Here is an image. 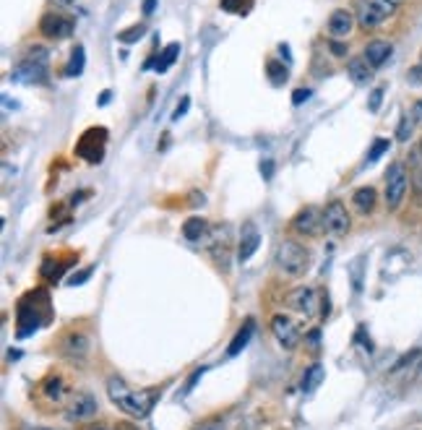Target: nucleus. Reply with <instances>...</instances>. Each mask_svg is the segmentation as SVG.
I'll list each match as a JSON object with an SVG mask.
<instances>
[{"mask_svg": "<svg viewBox=\"0 0 422 430\" xmlns=\"http://www.w3.org/2000/svg\"><path fill=\"white\" fill-rule=\"evenodd\" d=\"M107 394L109 402L125 412L128 417L144 420L151 409H154L156 399L162 397V389H131L123 378H109L107 381Z\"/></svg>", "mask_w": 422, "mask_h": 430, "instance_id": "nucleus-1", "label": "nucleus"}, {"mask_svg": "<svg viewBox=\"0 0 422 430\" xmlns=\"http://www.w3.org/2000/svg\"><path fill=\"white\" fill-rule=\"evenodd\" d=\"M310 250L305 248L303 242L297 240H281L279 248H276V266L287 276H303L308 269H310Z\"/></svg>", "mask_w": 422, "mask_h": 430, "instance_id": "nucleus-2", "label": "nucleus"}, {"mask_svg": "<svg viewBox=\"0 0 422 430\" xmlns=\"http://www.w3.org/2000/svg\"><path fill=\"white\" fill-rule=\"evenodd\" d=\"M406 190H409V175H406L404 162H394L386 170V188H383V201H386V209L396 211L406 198Z\"/></svg>", "mask_w": 422, "mask_h": 430, "instance_id": "nucleus-3", "label": "nucleus"}, {"mask_svg": "<svg viewBox=\"0 0 422 430\" xmlns=\"http://www.w3.org/2000/svg\"><path fill=\"white\" fill-rule=\"evenodd\" d=\"M104 149H107V128H102V125L86 128V131L81 133V139L76 141V154L89 164L102 162Z\"/></svg>", "mask_w": 422, "mask_h": 430, "instance_id": "nucleus-4", "label": "nucleus"}, {"mask_svg": "<svg viewBox=\"0 0 422 430\" xmlns=\"http://www.w3.org/2000/svg\"><path fill=\"white\" fill-rule=\"evenodd\" d=\"M352 230V214L342 198H331L323 209V232L331 237H344Z\"/></svg>", "mask_w": 422, "mask_h": 430, "instance_id": "nucleus-5", "label": "nucleus"}, {"mask_svg": "<svg viewBox=\"0 0 422 430\" xmlns=\"http://www.w3.org/2000/svg\"><path fill=\"white\" fill-rule=\"evenodd\" d=\"M37 391H39V399H45L47 404H55V407H65L68 397L73 394V391H70L68 378H65L63 373L45 375V378L39 381Z\"/></svg>", "mask_w": 422, "mask_h": 430, "instance_id": "nucleus-6", "label": "nucleus"}, {"mask_svg": "<svg viewBox=\"0 0 422 430\" xmlns=\"http://www.w3.org/2000/svg\"><path fill=\"white\" fill-rule=\"evenodd\" d=\"M76 29V21L70 18V16L60 14V11H50L39 18V34L47 39H55V42H60V39H68Z\"/></svg>", "mask_w": 422, "mask_h": 430, "instance_id": "nucleus-7", "label": "nucleus"}, {"mask_svg": "<svg viewBox=\"0 0 422 430\" xmlns=\"http://www.w3.org/2000/svg\"><path fill=\"white\" fill-rule=\"evenodd\" d=\"M65 412V420L68 422H81V420H89L94 412H97V399L89 394V391H73L63 407Z\"/></svg>", "mask_w": 422, "mask_h": 430, "instance_id": "nucleus-8", "label": "nucleus"}, {"mask_svg": "<svg viewBox=\"0 0 422 430\" xmlns=\"http://www.w3.org/2000/svg\"><path fill=\"white\" fill-rule=\"evenodd\" d=\"M271 334L284 350H295L300 344V328L292 321V316H284V313H276L271 318Z\"/></svg>", "mask_w": 422, "mask_h": 430, "instance_id": "nucleus-9", "label": "nucleus"}, {"mask_svg": "<svg viewBox=\"0 0 422 430\" xmlns=\"http://www.w3.org/2000/svg\"><path fill=\"white\" fill-rule=\"evenodd\" d=\"M31 292L29 295L21 297V303H18V336H29L34 334L39 328V323H42V316H39L37 311V303H42V297H45V292L39 295V300H31Z\"/></svg>", "mask_w": 422, "mask_h": 430, "instance_id": "nucleus-10", "label": "nucleus"}, {"mask_svg": "<svg viewBox=\"0 0 422 430\" xmlns=\"http://www.w3.org/2000/svg\"><path fill=\"white\" fill-rule=\"evenodd\" d=\"M11 81H16V84H45L47 81V63H39L34 60V58H23L18 65L13 68V73H11Z\"/></svg>", "mask_w": 422, "mask_h": 430, "instance_id": "nucleus-11", "label": "nucleus"}, {"mask_svg": "<svg viewBox=\"0 0 422 430\" xmlns=\"http://www.w3.org/2000/svg\"><path fill=\"white\" fill-rule=\"evenodd\" d=\"M323 230V211L315 206H305L292 217V232L303 235V237H315Z\"/></svg>", "mask_w": 422, "mask_h": 430, "instance_id": "nucleus-12", "label": "nucleus"}, {"mask_svg": "<svg viewBox=\"0 0 422 430\" xmlns=\"http://www.w3.org/2000/svg\"><path fill=\"white\" fill-rule=\"evenodd\" d=\"M92 350V342H89V334L81 331V328H70L65 334L60 336V352L65 355L68 360H84Z\"/></svg>", "mask_w": 422, "mask_h": 430, "instance_id": "nucleus-13", "label": "nucleus"}, {"mask_svg": "<svg viewBox=\"0 0 422 430\" xmlns=\"http://www.w3.org/2000/svg\"><path fill=\"white\" fill-rule=\"evenodd\" d=\"M315 292L310 287H295L289 289L287 295H284V305H287L289 311L300 313L305 318H313L315 316Z\"/></svg>", "mask_w": 422, "mask_h": 430, "instance_id": "nucleus-14", "label": "nucleus"}, {"mask_svg": "<svg viewBox=\"0 0 422 430\" xmlns=\"http://www.w3.org/2000/svg\"><path fill=\"white\" fill-rule=\"evenodd\" d=\"M355 23H357V18H355L352 11H347V8H336L326 21L328 39H347L352 31H355Z\"/></svg>", "mask_w": 422, "mask_h": 430, "instance_id": "nucleus-15", "label": "nucleus"}, {"mask_svg": "<svg viewBox=\"0 0 422 430\" xmlns=\"http://www.w3.org/2000/svg\"><path fill=\"white\" fill-rule=\"evenodd\" d=\"M355 18H357L359 29L373 31L378 29L389 16L383 14V11H378V8H373L370 3H365V0H355Z\"/></svg>", "mask_w": 422, "mask_h": 430, "instance_id": "nucleus-16", "label": "nucleus"}, {"mask_svg": "<svg viewBox=\"0 0 422 430\" xmlns=\"http://www.w3.org/2000/svg\"><path fill=\"white\" fill-rule=\"evenodd\" d=\"M261 245V232L253 222H245L242 225V232H240V245H237V261H248L253 258V253L258 250Z\"/></svg>", "mask_w": 422, "mask_h": 430, "instance_id": "nucleus-17", "label": "nucleus"}, {"mask_svg": "<svg viewBox=\"0 0 422 430\" xmlns=\"http://www.w3.org/2000/svg\"><path fill=\"white\" fill-rule=\"evenodd\" d=\"M391 53H394V45H391L389 39H373V42L365 45V55H362V58H365L373 68H381L383 63L391 58Z\"/></svg>", "mask_w": 422, "mask_h": 430, "instance_id": "nucleus-18", "label": "nucleus"}, {"mask_svg": "<svg viewBox=\"0 0 422 430\" xmlns=\"http://www.w3.org/2000/svg\"><path fill=\"white\" fill-rule=\"evenodd\" d=\"M352 203H355L357 214H362V217H370V214L375 211V206H378V190H375L373 186L357 188V190L352 193Z\"/></svg>", "mask_w": 422, "mask_h": 430, "instance_id": "nucleus-19", "label": "nucleus"}, {"mask_svg": "<svg viewBox=\"0 0 422 430\" xmlns=\"http://www.w3.org/2000/svg\"><path fill=\"white\" fill-rule=\"evenodd\" d=\"M211 235V225L203 217H188L183 222V237L190 242H201Z\"/></svg>", "mask_w": 422, "mask_h": 430, "instance_id": "nucleus-20", "label": "nucleus"}, {"mask_svg": "<svg viewBox=\"0 0 422 430\" xmlns=\"http://www.w3.org/2000/svg\"><path fill=\"white\" fill-rule=\"evenodd\" d=\"M253 331H256V321L245 318V323L237 328V334L232 336V342H229V347H227V358H234V355H240V352L248 347L250 339H253Z\"/></svg>", "mask_w": 422, "mask_h": 430, "instance_id": "nucleus-21", "label": "nucleus"}, {"mask_svg": "<svg viewBox=\"0 0 422 430\" xmlns=\"http://www.w3.org/2000/svg\"><path fill=\"white\" fill-rule=\"evenodd\" d=\"M373 65L365 60V58H352L350 63H347V76L352 78V84L357 86H365L370 78H373Z\"/></svg>", "mask_w": 422, "mask_h": 430, "instance_id": "nucleus-22", "label": "nucleus"}, {"mask_svg": "<svg viewBox=\"0 0 422 430\" xmlns=\"http://www.w3.org/2000/svg\"><path fill=\"white\" fill-rule=\"evenodd\" d=\"M84 65H86V53H84V47L76 45L73 47V53H70V60L65 63V68H63V73L68 78L73 76H81L84 73Z\"/></svg>", "mask_w": 422, "mask_h": 430, "instance_id": "nucleus-23", "label": "nucleus"}, {"mask_svg": "<svg viewBox=\"0 0 422 430\" xmlns=\"http://www.w3.org/2000/svg\"><path fill=\"white\" fill-rule=\"evenodd\" d=\"M180 55V42H172V45H167L164 50H159V55H156V73H164V70H170V65L175 60H178Z\"/></svg>", "mask_w": 422, "mask_h": 430, "instance_id": "nucleus-24", "label": "nucleus"}, {"mask_svg": "<svg viewBox=\"0 0 422 430\" xmlns=\"http://www.w3.org/2000/svg\"><path fill=\"white\" fill-rule=\"evenodd\" d=\"M323 378H326V370H323V365H320V362L310 365L303 375V391H315L320 383H323Z\"/></svg>", "mask_w": 422, "mask_h": 430, "instance_id": "nucleus-25", "label": "nucleus"}, {"mask_svg": "<svg viewBox=\"0 0 422 430\" xmlns=\"http://www.w3.org/2000/svg\"><path fill=\"white\" fill-rule=\"evenodd\" d=\"M266 76H269V81H271V86H284L289 78V70L284 63L279 60H269L266 63Z\"/></svg>", "mask_w": 422, "mask_h": 430, "instance_id": "nucleus-26", "label": "nucleus"}, {"mask_svg": "<svg viewBox=\"0 0 422 430\" xmlns=\"http://www.w3.org/2000/svg\"><path fill=\"white\" fill-rule=\"evenodd\" d=\"M409 164H412V186H414V190L422 195V151L420 149H414L412 151Z\"/></svg>", "mask_w": 422, "mask_h": 430, "instance_id": "nucleus-27", "label": "nucleus"}, {"mask_svg": "<svg viewBox=\"0 0 422 430\" xmlns=\"http://www.w3.org/2000/svg\"><path fill=\"white\" fill-rule=\"evenodd\" d=\"M414 128H417V123L412 120V115H409V112H404V115H401V120H399V125H396V141L406 144V141L412 139Z\"/></svg>", "mask_w": 422, "mask_h": 430, "instance_id": "nucleus-28", "label": "nucleus"}, {"mask_svg": "<svg viewBox=\"0 0 422 430\" xmlns=\"http://www.w3.org/2000/svg\"><path fill=\"white\" fill-rule=\"evenodd\" d=\"M144 34H146V26H144V23H136V26H128L125 31H120V34H117V42L133 45V42H139Z\"/></svg>", "mask_w": 422, "mask_h": 430, "instance_id": "nucleus-29", "label": "nucleus"}, {"mask_svg": "<svg viewBox=\"0 0 422 430\" xmlns=\"http://www.w3.org/2000/svg\"><path fill=\"white\" fill-rule=\"evenodd\" d=\"M389 149H391V141H389V139H375V141H373V146H370V151H367V159H365V162H367V164L378 162V159H381V154H386Z\"/></svg>", "mask_w": 422, "mask_h": 430, "instance_id": "nucleus-30", "label": "nucleus"}, {"mask_svg": "<svg viewBox=\"0 0 422 430\" xmlns=\"http://www.w3.org/2000/svg\"><path fill=\"white\" fill-rule=\"evenodd\" d=\"M250 6H253V0H222V8L229 14H248Z\"/></svg>", "mask_w": 422, "mask_h": 430, "instance_id": "nucleus-31", "label": "nucleus"}, {"mask_svg": "<svg viewBox=\"0 0 422 430\" xmlns=\"http://www.w3.org/2000/svg\"><path fill=\"white\" fill-rule=\"evenodd\" d=\"M326 47H328V53L334 55V58H347V50H350L344 39H328Z\"/></svg>", "mask_w": 422, "mask_h": 430, "instance_id": "nucleus-32", "label": "nucleus"}, {"mask_svg": "<svg viewBox=\"0 0 422 430\" xmlns=\"http://www.w3.org/2000/svg\"><path fill=\"white\" fill-rule=\"evenodd\" d=\"M383 92H386V86H378V89L370 92V100H367V109H370V112H378V109H381Z\"/></svg>", "mask_w": 422, "mask_h": 430, "instance_id": "nucleus-33", "label": "nucleus"}, {"mask_svg": "<svg viewBox=\"0 0 422 430\" xmlns=\"http://www.w3.org/2000/svg\"><path fill=\"white\" fill-rule=\"evenodd\" d=\"M193 430H227V425L219 417H211V420H203V422H198Z\"/></svg>", "mask_w": 422, "mask_h": 430, "instance_id": "nucleus-34", "label": "nucleus"}, {"mask_svg": "<svg viewBox=\"0 0 422 430\" xmlns=\"http://www.w3.org/2000/svg\"><path fill=\"white\" fill-rule=\"evenodd\" d=\"M310 89H305V86H300V89H295V94H292V104H303V102L310 100Z\"/></svg>", "mask_w": 422, "mask_h": 430, "instance_id": "nucleus-35", "label": "nucleus"}, {"mask_svg": "<svg viewBox=\"0 0 422 430\" xmlns=\"http://www.w3.org/2000/svg\"><path fill=\"white\" fill-rule=\"evenodd\" d=\"M188 107H190V97H183V100L178 102V107H175V112H172V120H180V117L185 115Z\"/></svg>", "mask_w": 422, "mask_h": 430, "instance_id": "nucleus-36", "label": "nucleus"}, {"mask_svg": "<svg viewBox=\"0 0 422 430\" xmlns=\"http://www.w3.org/2000/svg\"><path fill=\"white\" fill-rule=\"evenodd\" d=\"M409 115H412V120L417 125L422 123V100H414L412 102V107H409Z\"/></svg>", "mask_w": 422, "mask_h": 430, "instance_id": "nucleus-37", "label": "nucleus"}, {"mask_svg": "<svg viewBox=\"0 0 422 430\" xmlns=\"http://www.w3.org/2000/svg\"><path fill=\"white\" fill-rule=\"evenodd\" d=\"M406 81H409V84H422V65H417V68L409 70Z\"/></svg>", "mask_w": 422, "mask_h": 430, "instance_id": "nucleus-38", "label": "nucleus"}, {"mask_svg": "<svg viewBox=\"0 0 422 430\" xmlns=\"http://www.w3.org/2000/svg\"><path fill=\"white\" fill-rule=\"evenodd\" d=\"M305 339H308V344L315 350V347H318V342H320V331H318V328H313V331H308V336H305Z\"/></svg>", "mask_w": 422, "mask_h": 430, "instance_id": "nucleus-39", "label": "nucleus"}, {"mask_svg": "<svg viewBox=\"0 0 422 430\" xmlns=\"http://www.w3.org/2000/svg\"><path fill=\"white\" fill-rule=\"evenodd\" d=\"M261 172H264L266 180H271V175H274V162H271V159H264V162H261Z\"/></svg>", "mask_w": 422, "mask_h": 430, "instance_id": "nucleus-40", "label": "nucleus"}, {"mask_svg": "<svg viewBox=\"0 0 422 430\" xmlns=\"http://www.w3.org/2000/svg\"><path fill=\"white\" fill-rule=\"evenodd\" d=\"M154 8H156V0H144V3H141V11H144V16H151V14H154Z\"/></svg>", "mask_w": 422, "mask_h": 430, "instance_id": "nucleus-41", "label": "nucleus"}, {"mask_svg": "<svg viewBox=\"0 0 422 430\" xmlns=\"http://www.w3.org/2000/svg\"><path fill=\"white\" fill-rule=\"evenodd\" d=\"M89 274H92V269H86V272H81V274H73V279H70L68 284H81V281H84Z\"/></svg>", "mask_w": 422, "mask_h": 430, "instance_id": "nucleus-42", "label": "nucleus"}, {"mask_svg": "<svg viewBox=\"0 0 422 430\" xmlns=\"http://www.w3.org/2000/svg\"><path fill=\"white\" fill-rule=\"evenodd\" d=\"M84 430H112V428H107V425H97V422H92V425H86Z\"/></svg>", "mask_w": 422, "mask_h": 430, "instance_id": "nucleus-43", "label": "nucleus"}, {"mask_svg": "<svg viewBox=\"0 0 422 430\" xmlns=\"http://www.w3.org/2000/svg\"><path fill=\"white\" fill-rule=\"evenodd\" d=\"M70 3H76V0H55V6H63V8L70 6Z\"/></svg>", "mask_w": 422, "mask_h": 430, "instance_id": "nucleus-44", "label": "nucleus"}, {"mask_svg": "<svg viewBox=\"0 0 422 430\" xmlns=\"http://www.w3.org/2000/svg\"><path fill=\"white\" fill-rule=\"evenodd\" d=\"M21 430H53V428H39V425H23Z\"/></svg>", "mask_w": 422, "mask_h": 430, "instance_id": "nucleus-45", "label": "nucleus"}, {"mask_svg": "<svg viewBox=\"0 0 422 430\" xmlns=\"http://www.w3.org/2000/svg\"><path fill=\"white\" fill-rule=\"evenodd\" d=\"M391 3H401V0H391Z\"/></svg>", "mask_w": 422, "mask_h": 430, "instance_id": "nucleus-46", "label": "nucleus"}, {"mask_svg": "<svg viewBox=\"0 0 422 430\" xmlns=\"http://www.w3.org/2000/svg\"><path fill=\"white\" fill-rule=\"evenodd\" d=\"M417 149H420V151H422V141H420V146H417Z\"/></svg>", "mask_w": 422, "mask_h": 430, "instance_id": "nucleus-47", "label": "nucleus"}, {"mask_svg": "<svg viewBox=\"0 0 422 430\" xmlns=\"http://www.w3.org/2000/svg\"><path fill=\"white\" fill-rule=\"evenodd\" d=\"M125 430H136V428H125Z\"/></svg>", "mask_w": 422, "mask_h": 430, "instance_id": "nucleus-48", "label": "nucleus"}]
</instances>
